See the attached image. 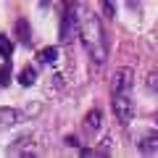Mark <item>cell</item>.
Segmentation results:
<instances>
[{"mask_svg":"<svg viewBox=\"0 0 158 158\" xmlns=\"http://www.w3.org/2000/svg\"><path fill=\"white\" fill-rule=\"evenodd\" d=\"M132 79H135V71L129 66L116 69L111 77V92H132Z\"/></svg>","mask_w":158,"mask_h":158,"instance_id":"obj_4","label":"cell"},{"mask_svg":"<svg viewBox=\"0 0 158 158\" xmlns=\"http://www.w3.org/2000/svg\"><path fill=\"white\" fill-rule=\"evenodd\" d=\"M77 21H79V37H82V45H85L87 56L92 58L95 66H103L108 58V40L103 32L100 16L90 8H77Z\"/></svg>","mask_w":158,"mask_h":158,"instance_id":"obj_1","label":"cell"},{"mask_svg":"<svg viewBox=\"0 0 158 158\" xmlns=\"http://www.w3.org/2000/svg\"><path fill=\"white\" fill-rule=\"evenodd\" d=\"M13 40L11 37H6V34H0V58H11L13 56Z\"/></svg>","mask_w":158,"mask_h":158,"instance_id":"obj_11","label":"cell"},{"mask_svg":"<svg viewBox=\"0 0 158 158\" xmlns=\"http://www.w3.org/2000/svg\"><path fill=\"white\" fill-rule=\"evenodd\" d=\"M137 148H140L142 156H153V153H158V129L156 132H145V135L140 137V142H137Z\"/></svg>","mask_w":158,"mask_h":158,"instance_id":"obj_6","label":"cell"},{"mask_svg":"<svg viewBox=\"0 0 158 158\" xmlns=\"http://www.w3.org/2000/svg\"><path fill=\"white\" fill-rule=\"evenodd\" d=\"M16 34H19V40H21L24 45H29V42H32V29H29L27 19H19V21H16Z\"/></svg>","mask_w":158,"mask_h":158,"instance_id":"obj_10","label":"cell"},{"mask_svg":"<svg viewBox=\"0 0 158 158\" xmlns=\"http://www.w3.org/2000/svg\"><path fill=\"white\" fill-rule=\"evenodd\" d=\"M40 3H42V6H45V3H50V0H40Z\"/></svg>","mask_w":158,"mask_h":158,"instance_id":"obj_16","label":"cell"},{"mask_svg":"<svg viewBox=\"0 0 158 158\" xmlns=\"http://www.w3.org/2000/svg\"><path fill=\"white\" fill-rule=\"evenodd\" d=\"M135 3H137V0H129V6H135Z\"/></svg>","mask_w":158,"mask_h":158,"instance_id":"obj_17","label":"cell"},{"mask_svg":"<svg viewBox=\"0 0 158 158\" xmlns=\"http://www.w3.org/2000/svg\"><path fill=\"white\" fill-rule=\"evenodd\" d=\"M100 127H103V113L98 111V108H92V111L85 116V129L87 132H98Z\"/></svg>","mask_w":158,"mask_h":158,"instance_id":"obj_7","label":"cell"},{"mask_svg":"<svg viewBox=\"0 0 158 158\" xmlns=\"http://www.w3.org/2000/svg\"><path fill=\"white\" fill-rule=\"evenodd\" d=\"M37 61H40V63H45V66L56 63V61H58V48H56V45H48V48H42V50L37 53Z\"/></svg>","mask_w":158,"mask_h":158,"instance_id":"obj_8","label":"cell"},{"mask_svg":"<svg viewBox=\"0 0 158 158\" xmlns=\"http://www.w3.org/2000/svg\"><path fill=\"white\" fill-rule=\"evenodd\" d=\"M113 95V113L121 124H129L135 116V103H132V92H111Z\"/></svg>","mask_w":158,"mask_h":158,"instance_id":"obj_2","label":"cell"},{"mask_svg":"<svg viewBox=\"0 0 158 158\" xmlns=\"http://www.w3.org/2000/svg\"><path fill=\"white\" fill-rule=\"evenodd\" d=\"M79 32V21H77V6H69L61 16V42L63 45H71L74 37Z\"/></svg>","mask_w":158,"mask_h":158,"instance_id":"obj_3","label":"cell"},{"mask_svg":"<svg viewBox=\"0 0 158 158\" xmlns=\"http://www.w3.org/2000/svg\"><path fill=\"white\" fill-rule=\"evenodd\" d=\"M66 145H71V148H79V140H77V137H66Z\"/></svg>","mask_w":158,"mask_h":158,"instance_id":"obj_15","label":"cell"},{"mask_svg":"<svg viewBox=\"0 0 158 158\" xmlns=\"http://www.w3.org/2000/svg\"><path fill=\"white\" fill-rule=\"evenodd\" d=\"M100 6L108 19H116V0H100Z\"/></svg>","mask_w":158,"mask_h":158,"instance_id":"obj_13","label":"cell"},{"mask_svg":"<svg viewBox=\"0 0 158 158\" xmlns=\"http://www.w3.org/2000/svg\"><path fill=\"white\" fill-rule=\"evenodd\" d=\"M8 85H11V63L6 58V63L0 66V87H8Z\"/></svg>","mask_w":158,"mask_h":158,"instance_id":"obj_12","label":"cell"},{"mask_svg":"<svg viewBox=\"0 0 158 158\" xmlns=\"http://www.w3.org/2000/svg\"><path fill=\"white\" fill-rule=\"evenodd\" d=\"M21 121H27V116H24L21 111H16V108H0V129L16 127V124H21Z\"/></svg>","mask_w":158,"mask_h":158,"instance_id":"obj_5","label":"cell"},{"mask_svg":"<svg viewBox=\"0 0 158 158\" xmlns=\"http://www.w3.org/2000/svg\"><path fill=\"white\" fill-rule=\"evenodd\" d=\"M34 82H37V71H34V66H24L21 74H19V85H21V87H32Z\"/></svg>","mask_w":158,"mask_h":158,"instance_id":"obj_9","label":"cell"},{"mask_svg":"<svg viewBox=\"0 0 158 158\" xmlns=\"http://www.w3.org/2000/svg\"><path fill=\"white\" fill-rule=\"evenodd\" d=\"M148 87H150V90H153V87H156V90H158V74H156V77H153V74H150V79H148Z\"/></svg>","mask_w":158,"mask_h":158,"instance_id":"obj_14","label":"cell"}]
</instances>
